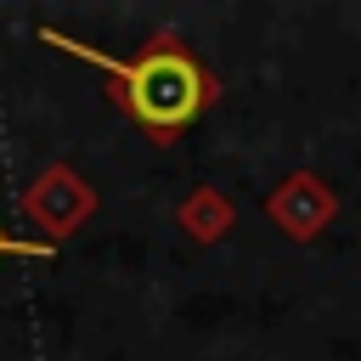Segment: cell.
Here are the masks:
<instances>
[{"label": "cell", "mask_w": 361, "mask_h": 361, "mask_svg": "<svg viewBox=\"0 0 361 361\" xmlns=\"http://www.w3.org/2000/svg\"><path fill=\"white\" fill-rule=\"evenodd\" d=\"M265 220L293 237V243H316L333 220H338V192L316 175V169H293L271 197H265Z\"/></svg>", "instance_id": "7a4b0ae2"}, {"label": "cell", "mask_w": 361, "mask_h": 361, "mask_svg": "<svg viewBox=\"0 0 361 361\" xmlns=\"http://www.w3.org/2000/svg\"><path fill=\"white\" fill-rule=\"evenodd\" d=\"M51 45H62V51H73V56H85V62H96V68H107L113 73V85H118V102H124V113L152 135V141H169V135H180L214 96H220V85H214V73L175 39V34H158L141 56H130V62H118V56H102V51H90V45H79V39H62V34H45Z\"/></svg>", "instance_id": "6da1fadb"}, {"label": "cell", "mask_w": 361, "mask_h": 361, "mask_svg": "<svg viewBox=\"0 0 361 361\" xmlns=\"http://www.w3.org/2000/svg\"><path fill=\"white\" fill-rule=\"evenodd\" d=\"M0 254H45V243H23V237H6L0 231Z\"/></svg>", "instance_id": "277c9868"}, {"label": "cell", "mask_w": 361, "mask_h": 361, "mask_svg": "<svg viewBox=\"0 0 361 361\" xmlns=\"http://www.w3.org/2000/svg\"><path fill=\"white\" fill-rule=\"evenodd\" d=\"M180 220H186V231H192L197 243H214V237H226V231H231L237 209H231L214 186H197V192L180 203Z\"/></svg>", "instance_id": "3957f363"}]
</instances>
